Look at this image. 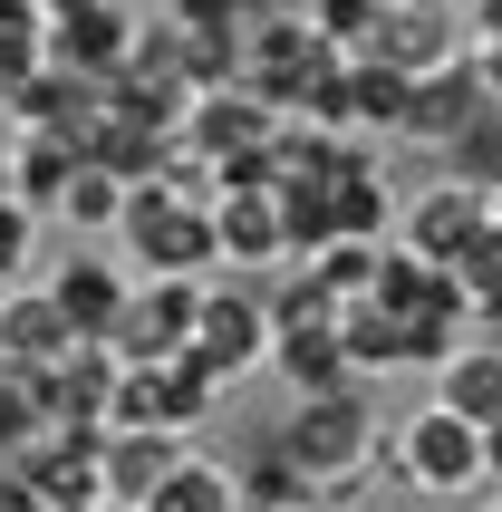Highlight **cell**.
Returning <instances> with one entry per match:
<instances>
[{
	"label": "cell",
	"mask_w": 502,
	"mask_h": 512,
	"mask_svg": "<svg viewBox=\"0 0 502 512\" xmlns=\"http://www.w3.org/2000/svg\"><path fill=\"white\" fill-rule=\"evenodd\" d=\"M29 261H39V213L20 194H0V281H20Z\"/></svg>",
	"instance_id": "484cf974"
},
{
	"label": "cell",
	"mask_w": 502,
	"mask_h": 512,
	"mask_svg": "<svg viewBox=\"0 0 502 512\" xmlns=\"http://www.w3.org/2000/svg\"><path fill=\"white\" fill-rule=\"evenodd\" d=\"M271 348H280L271 300H251V290H232V281L203 290V329H194V348H184V358H203L223 387H242L251 368H271Z\"/></svg>",
	"instance_id": "5b68a950"
},
{
	"label": "cell",
	"mask_w": 502,
	"mask_h": 512,
	"mask_svg": "<svg viewBox=\"0 0 502 512\" xmlns=\"http://www.w3.org/2000/svg\"><path fill=\"white\" fill-rule=\"evenodd\" d=\"M319 271V290H329L338 310H358V300H377V271H387V242H329V252L309 261Z\"/></svg>",
	"instance_id": "603a6c76"
},
{
	"label": "cell",
	"mask_w": 502,
	"mask_h": 512,
	"mask_svg": "<svg viewBox=\"0 0 502 512\" xmlns=\"http://www.w3.org/2000/svg\"><path fill=\"white\" fill-rule=\"evenodd\" d=\"M203 290L213 281H184V271H155V281H136V310L116 319V358L126 368H155V358H184L203 329Z\"/></svg>",
	"instance_id": "277c9868"
},
{
	"label": "cell",
	"mask_w": 502,
	"mask_h": 512,
	"mask_svg": "<svg viewBox=\"0 0 502 512\" xmlns=\"http://www.w3.org/2000/svg\"><path fill=\"white\" fill-rule=\"evenodd\" d=\"M78 348H87V339H78V319L49 300V281H39V290H10V300H0V368L49 377V368H68Z\"/></svg>",
	"instance_id": "ba28073f"
},
{
	"label": "cell",
	"mask_w": 502,
	"mask_h": 512,
	"mask_svg": "<svg viewBox=\"0 0 502 512\" xmlns=\"http://www.w3.org/2000/svg\"><path fill=\"white\" fill-rule=\"evenodd\" d=\"M367 58H387V68H406V78H435V68H454V58H474V39H464L454 10H387V29H377Z\"/></svg>",
	"instance_id": "8fae6325"
},
{
	"label": "cell",
	"mask_w": 502,
	"mask_h": 512,
	"mask_svg": "<svg viewBox=\"0 0 502 512\" xmlns=\"http://www.w3.org/2000/svg\"><path fill=\"white\" fill-rule=\"evenodd\" d=\"M213 223H223V261H242V271H271V261H290L280 194H223V203H213Z\"/></svg>",
	"instance_id": "9a60e30c"
},
{
	"label": "cell",
	"mask_w": 502,
	"mask_h": 512,
	"mask_svg": "<svg viewBox=\"0 0 502 512\" xmlns=\"http://www.w3.org/2000/svg\"><path fill=\"white\" fill-rule=\"evenodd\" d=\"M387 10H445V0H387Z\"/></svg>",
	"instance_id": "4dcf8cb0"
},
{
	"label": "cell",
	"mask_w": 502,
	"mask_h": 512,
	"mask_svg": "<svg viewBox=\"0 0 502 512\" xmlns=\"http://www.w3.org/2000/svg\"><path fill=\"white\" fill-rule=\"evenodd\" d=\"M271 368L290 377V397H329V387H358V368H348V339H338V329H280Z\"/></svg>",
	"instance_id": "e0dca14e"
},
{
	"label": "cell",
	"mask_w": 502,
	"mask_h": 512,
	"mask_svg": "<svg viewBox=\"0 0 502 512\" xmlns=\"http://www.w3.org/2000/svg\"><path fill=\"white\" fill-rule=\"evenodd\" d=\"M309 29L329 39V49H377V29H387V0H309Z\"/></svg>",
	"instance_id": "cb8c5ba5"
},
{
	"label": "cell",
	"mask_w": 502,
	"mask_h": 512,
	"mask_svg": "<svg viewBox=\"0 0 502 512\" xmlns=\"http://www.w3.org/2000/svg\"><path fill=\"white\" fill-rule=\"evenodd\" d=\"M39 10H49V20H58V10H78V0H39Z\"/></svg>",
	"instance_id": "1f68e13d"
},
{
	"label": "cell",
	"mask_w": 502,
	"mask_h": 512,
	"mask_svg": "<svg viewBox=\"0 0 502 512\" xmlns=\"http://www.w3.org/2000/svg\"><path fill=\"white\" fill-rule=\"evenodd\" d=\"M0 300H10V281H0Z\"/></svg>",
	"instance_id": "836d02e7"
},
{
	"label": "cell",
	"mask_w": 502,
	"mask_h": 512,
	"mask_svg": "<svg viewBox=\"0 0 502 512\" xmlns=\"http://www.w3.org/2000/svg\"><path fill=\"white\" fill-rule=\"evenodd\" d=\"M348 126L406 145V126H416V78L387 68V58H358V78H348Z\"/></svg>",
	"instance_id": "2e32d148"
},
{
	"label": "cell",
	"mask_w": 502,
	"mask_h": 512,
	"mask_svg": "<svg viewBox=\"0 0 502 512\" xmlns=\"http://www.w3.org/2000/svg\"><path fill=\"white\" fill-rule=\"evenodd\" d=\"M280 10H290V0H174V20L194 29V39H213V49H251Z\"/></svg>",
	"instance_id": "d6986e66"
},
{
	"label": "cell",
	"mask_w": 502,
	"mask_h": 512,
	"mask_svg": "<svg viewBox=\"0 0 502 512\" xmlns=\"http://www.w3.org/2000/svg\"><path fill=\"white\" fill-rule=\"evenodd\" d=\"M329 213H338V242H377L387 232V184H377V155L367 145L329 174Z\"/></svg>",
	"instance_id": "ac0fdd59"
},
{
	"label": "cell",
	"mask_w": 502,
	"mask_h": 512,
	"mask_svg": "<svg viewBox=\"0 0 502 512\" xmlns=\"http://www.w3.org/2000/svg\"><path fill=\"white\" fill-rule=\"evenodd\" d=\"M445 174L454 184H502V107H483L474 126L445 145Z\"/></svg>",
	"instance_id": "d4e9b609"
},
{
	"label": "cell",
	"mask_w": 502,
	"mask_h": 512,
	"mask_svg": "<svg viewBox=\"0 0 502 512\" xmlns=\"http://www.w3.org/2000/svg\"><path fill=\"white\" fill-rule=\"evenodd\" d=\"M49 426H58V416H49V387H39L29 368H0V464H20Z\"/></svg>",
	"instance_id": "ffe728a7"
},
{
	"label": "cell",
	"mask_w": 502,
	"mask_h": 512,
	"mask_svg": "<svg viewBox=\"0 0 502 512\" xmlns=\"http://www.w3.org/2000/svg\"><path fill=\"white\" fill-rule=\"evenodd\" d=\"M49 300L78 319V339H116V319L136 310V281H126L116 261H97V252H68L49 271Z\"/></svg>",
	"instance_id": "9c48e42d"
},
{
	"label": "cell",
	"mask_w": 502,
	"mask_h": 512,
	"mask_svg": "<svg viewBox=\"0 0 502 512\" xmlns=\"http://www.w3.org/2000/svg\"><path fill=\"white\" fill-rule=\"evenodd\" d=\"M435 406H454V416H474L483 435L502 426V339H464L435 368Z\"/></svg>",
	"instance_id": "5bb4252c"
},
{
	"label": "cell",
	"mask_w": 502,
	"mask_h": 512,
	"mask_svg": "<svg viewBox=\"0 0 502 512\" xmlns=\"http://www.w3.org/2000/svg\"><path fill=\"white\" fill-rule=\"evenodd\" d=\"M136 29H145V10H126V0H78V10H58V20H49V68L116 87V78H126V58H136Z\"/></svg>",
	"instance_id": "8992f818"
},
{
	"label": "cell",
	"mask_w": 502,
	"mask_h": 512,
	"mask_svg": "<svg viewBox=\"0 0 502 512\" xmlns=\"http://www.w3.org/2000/svg\"><path fill=\"white\" fill-rule=\"evenodd\" d=\"M483 445H493V484H502V426H493V435H483Z\"/></svg>",
	"instance_id": "f546056e"
},
{
	"label": "cell",
	"mask_w": 502,
	"mask_h": 512,
	"mask_svg": "<svg viewBox=\"0 0 502 512\" xmlns=\"http://www.w3.org/2000/svg\"><path fill=\"white\" fill-rule=\"evenodd\" d=\"M474 68H483V87H493V97H502V49H483Z\"/></svg>",
	"instance_id": "f1b7e54d"
},
{
	"label": "cell",
	"mask_w": 502,
	"mask_h": 512,
	"mask_svg": "<svg viewBox=\"0 0 502 512\" xmlns=\"http://www.w3.org/2000/svg\"><path fill=\"white\" fill-rule=\"evenodd\" d=\"M493 213H502L493 184H454V174H445V184H435V194L406 213V252H425V261H445V271H454V261H464L483 232H493Z\"/></svg>",
	"instance_id": "52a82bcc"
},
{
	"label": "cell",
	"mask_w": 502,
	"mask_h": 512,
	"mask_svg": "<svg viewBox=\"0 0 502 512\" xmlns=\"http://www.w3.org/2000/svg\"><path fill=\"white\" fill-rule=\"evenodd\" d=\"M0 512H58V503H49L39 484H29L20 464H0Z\"/></svg>",
	"instance_id": "4316f807"
},
{
	"label": "cell",
	"mask_w": 502,
	"mask_h": 512,
	"mask_svg": "<svg viewBox=\"0 0 502 512\" xmlns=\"http://www.w3.org/2000/svg\"><path fill=\"white\" fill-rule=\"evenodd\" d=\"M271 445L319 484V503H329V512H348V503H358V484H367V464L387 455V445H377L367 377H358V387H329V397H290V416H280Z\"/></svg>",
	"instance_id": "6da1fadb"
},
{
	"label": "cell",
	"mask_w": 502,
	"mask_h": 512,
	"mask_svg": "<svg viewBox=\"0 0 502 512\" xmlns=\"http://www.w3.org/2000/svg\"><path fill=\"white\" fill-rule=\"evenodd\" d=\"M126 203H136V184H126V174L78 165V184L58 194V223H68V232H116V223H126Z\"/></svg>",
	"instance_id": "44dd1931"
},
{
	"label": "cell",
	"mask_w": 502,
	"mask_h": 512,
	"mask_svg": "<svg viewBox=\"0 0 502 512\" xmlns=\"http://www.w3.org/2000/svg\"><path fill=\"white\" fill-rule=\"evenodd\" d=\"M116 242H126L145 271H184V281H213V271H223V223H213V203L174 194V184H136Z\"/></svg>",
	"instance_id": "7a4b0ae2"
},
{
	"label": "cell",
	"mask_w": 502,
	"mask_h": 512,
	"mask_svg": "<svg viewBox=\"0 0 502 512\" xmlns=\"http://www.w3.org/2000/svg\"><path fill=\"white\" fill-rule=\"evenodd\" d=\"M483 512H502V484H493V493H483Z\"/></svg>",
	"instance_id": "d6a6232c"
},
{
	"label": "cell",
	"mask_w": 502,
	"mask_h": 512,
	"mask_svg": "<svg viewBox=\"0 0 502 512\" xmlns=\"http://www.w3.org/2000/svg\"><path fill=\"white\" fill-rule=\"evenodd\" d=\"M97 464H107V493H116V503H136V512H145L155 493L174 484V464H184V435H165V426H116Z\"/></svg>",
	"instance_id": "7c38bea8"
},
{
	"label": "cell",
	"mask_w": 502,
	"mask_h": 512,
	"mask_svg": "<svg viewBox=\"0 0 502 512\" xmlns=\"http://www.w3.org/2000/svg\"><path fill=\"white\" fill-rule=\"evenodd\" d=\"M78 165H87V145L58 136V126H20V136H10V194H20L29 213H58V194L78 184Z\"/></svg>",
	"instance_id": "4fadbf2b"
},
{
	"label": "cell",
	"mask_w": 502,
	"mask_h": 512,
	"mask_svg": "<svg viewBox=\"0 0 502 512\" xmlns=\"http://www.w3.org/2000/svg\"><path fill=\"white\" fill-rule=\"evenodd\" d=\"M145 512H242V474H223V464L184 455V464H174V484L155 493Z\"/></svg>",
	"instance_id": "7402d4cb"
},
{
	"label": "cell",
	"mask_w": 502,
	"mask_h": 512,
	"mask_svg": "<svg viewBox=\"0 0 502 512\" xmlns=\"http://www.w3.org/2000/svg\"><path fill=\"white\" fill-rule=\"evenodd\" d=\"M483 107H502V97L483 87V68H474V58H454V68L416 78V126H406V145H435V155H445V145L464 136Z\"/></svg>",
	"instance_id": "30bf717a"
},
{
	"label": "cell",
	"mask_w": 502,
	"mask_h": 512,
	"mask_svg": "<svg viewBox=\"0 0 502 512\" xmlns=\"http://www.w3.org/2000/svg\"><path fill=\"white\" fill-rule=\"evenodd\" d=\"M396 464L416 474V493H493V445L454 406H416L406 435H396Z\"/></svg>",
	"instance_id": "3957f363"
},
{
	"label": "cell",
	"mask_w": 502,
	"mask_h": 512,
	"mask_svg": "<svg viewBox=\"0 0 502 512\" xmlns=\"http://www.w3.org/2000/svg\"><path fill=\"white\" fill-rule=\"evenodd\" d=\"M464 39H474V58L502 49V0H474V10H464Z\"/></svg>",
	"instance_id": "83f0119b"
}]
</instances>
